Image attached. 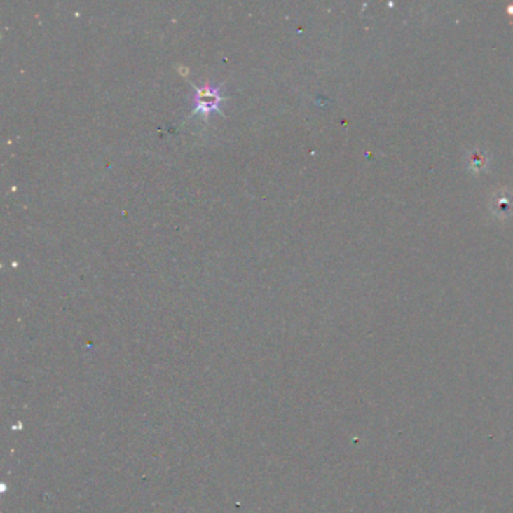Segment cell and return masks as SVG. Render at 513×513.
<instances>
[{"label": "cell", "instance_id": "1", "mask_svg": "<svg viewBox=\"0 0 513 513\" xmlns=\"http://www.w3.org/2000/svg\"><path fill=\"white\" fill-rule=\"evenodd\" d=\"M223 90V86L211 83H207L200 88L194 86L191 115H200L208 119L212 113L220 111V106L224 100Z\"/></svg>", "mask_w": 513, "mask_h": 513}, {"label": "cell", "instance_id": "2", "mask_svg": "<svg viewBox=\"0 0 513 513\" xmlns=\"http://www.w3.org/2000/svg\"><path fill=\"white\" fill-rule=\"evenodd\" d=\"M492 207H497L498 208V211H497V214L498 215H507V214H510V211H512V208H513V200H512V198H500L498 196V202L497 203H494V202H492Z\"/></svg>", "mask_w": 513, "mask_h": 513}, {"label": "cell", "instance_id": "3", "mask_svg": "<svg viewBox=\"0 0 513 513\" xmlns=\"http://www.w3.org/2000/svg\"><path fill=\"white\" fill-rule=\"evenodd\" d=\"M470 160H471V167H476V169H480V167H484V163L486 161V158H485V156H481V153L479 152V151H476L474 153H473V156H471L470 157Z\"/></svg>", "mask_w": 513, "mask_h": 513}]
</instances>
